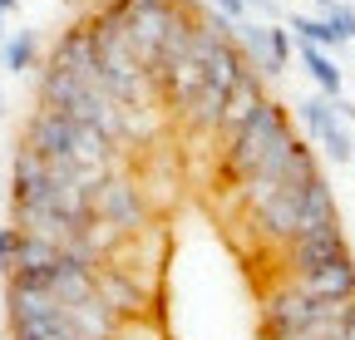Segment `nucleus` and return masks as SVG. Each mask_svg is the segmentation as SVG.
Wrapping results in <instances>:
<instances>
[{
    "label": "nucleus",
    "mask_w": 355,
    "mask_h": 340,
    "mask_svg": "<svg viewBox=\"0 0 355 340\" xmlns=\"http://www.w3.org/2000/svg\"><path fill=\"white\" fill-rule=\"evenodd\" d=\"M301 64H306V74L316 79V89H321L326 99H336V94H340V69H336V60H331L326 50L301 45Z\"/></svg>",
    "instance_id": "f8f14e48"
},
{
    "label": "nucleus",
    "mask_w": 355,
    "mask_h": 340,
    "mask_svg": "<svg viewBox=\"0 0 355 340\" xmlns=\"http://www.w3.org/2000/svg\"><path fill=\"white\" fill-rule=\"evenodd\" d=\"M35 55H40V45H35V35H30V30L6 35V45H0V64H6L10 74H25V69L35 64Z\"/></svg>",
    "instance_id": "ddd939ff"
},
{
    "label": "nucleus",
    "mask_w": 355,
    "mask_h": 340,
    "mask_svg": "<svg viewBox=\"0 0 355 340\" xmlns=\"http://www.w3.org/2000/svg\"><path fill=\"white\" fill-rule=\"evenodd\" d=\"M0 114H6V99H0Z\"/></svg>",
    "instance_id": "a211bd4d"
},
{
    "label": "nucleus",
    "mask_w": 355,
    "mask_h": 340,
    "mask_svg": "<svg viewBox=\"0 0 355 340\" xmlns=\"http://www.w3.org/2000/svg\"><path fill=\"white\" fill-rule=\"evenodd\" d=\"M99 301L114 311V321H144L148 306H153V286L133 271V267L104 262L99 267Z\"/></svg>",
    "instance_id": "423d86ee"
},
{
    "label": "nucleus",
    "mask_w": 355,
    "mask_h": 340,
    "mask_svg": "<svg viewBox=\"0 0 355 340\" xmlns=\"http://www.w3.org/2000/svg\"><path fill=\"white\" fill-rule=\"evenodd\" d=\"M237 45H242V55H247V64L257 74H277L291 60V35L277 30V25H242L237 30Z\"/></svg>",
    "instance_id": "0eeeda50"
},
{
    "label": "nucleus",
    "mask_w": 355,
    "mask_h": 340,
    "mask_svg": "<svg viewBox=\"0 0 355 340\" xmlns=\"http://www.w3.org/2000/svg\"><path fill=\"white\" fill-rule=\"evenodd\" d=\"M261 104H266V94H261V74L247 69V74L232 84V94H227V109H222V123H217V143H227V138L242 129V123H247Z\"/></svg>",
    "instance_id": "9d476101"
},
{
    "label": "nucleus",
    "mask_w": 355,
    "mask_h": 340,
    "mask_svg": "<svg viewBox=\"0 0 355 340\" xmlns=\"http://www.w3.org/2000/svg\"><path fill=\"white\" fill-rule=\"evenodd\" d=\"M50 69H64L74 79H99V60H94V35H89V20H74L60 45L50 50V60H44Z\"/></svg>",
    "instance_id": "6e6552de"
},
{
    "label": "nucleus",
    "mask_w": 355,
    "mask_h": 340,
    "mask_svg": "<svg viewBox=\"0 0 355 340\" xmlns=\"http://www.w3.org/2000/svg\"><path fill=\"white\" fill-rule=\"evenodd\" d=\"M212 6H217L222 20H242L247 25V0H212Z\"/></svg>",
    "instance_id": "dca6fc26"
},
{
    "label": "nucleus",
    "mask_w": 355,
    "mask_h": 340,
    "mask_svg": "<svg viewBox=\"0 0 355 340\" xmlns=\"http://www.w3.org/2000/svg\"><path fill=\"white\" fill-rule=\"evenodd\" d=\"M94 217H99L104 227H114V232H123V237L133 242V237H144V232H148L153 207H148L144 188L133 183V178L114 173V178H104V188H99V197H94Z\"/></svg>",
    "instance_id": "20e7f679"
},
{
    "label": "nucleus",
    "mask_w": 355,
    "mask_h": 340,
    "mask_svg": "<svg viewBox=\"0 0 355 340\" xmlns=\"http://www.w3.org/2000/svg\"><path fill=\"white\" fill-rule=\"evenodd\" d=\"M291 30L301 35V45H316V50H326V45H340L326 15H296V20H291Z\"/></svg>",
    "instance_id": "4468645a"
},
{
    "label": "nucleus",
    "mask_w": 355,
    "mask_h": 340,
    "mask_svg": "<svg viewBox=\"0 0 355 340\" xmlns=\"http://www.w3.org/2000/svg\"><path fill=\"white\" fill-rule=\"evenodd\" d=\"M277 257H282V281H296V276L316 271V267L345 262V257H350V247H345V232H340V222H336V227L301 232L291 247H282V251H277Z\"/></svg>",
    "instance_id": "39448f33"
},
{
    "label": "nucleus",
    "mask_w": 355,
    "mask_h": 340,
    "mask_svg": "<svg viewBox=\"0 0 355 340\" xmlns=\"http://www.w3.org/2000/svg\"><path fill=\"white\" fill-rule=\"evenodd\" d=\"M340 301H316V296H306L296 281H277V286H266L261 296V335L272 340V335H286V330H301L311 321H321L331 316Z\"/></svg>",
    "instance_id": "7ed1b4c3"
},
{
    "label": "nucleus",
    "mask_w": 355,
    "mask_h": 340,
    "mask_svg": "<svg viewBox=\"0 0 355 340\" xmlns=\"http://www.w3.org/2000/svg\"><path fill=\"white\" fill-rule=\"evenodd\" d=\"M296 143V134H291V123H286V114H282V104H272L266 99L242 129L222 143V158H217V178H222V188H237L242 178H252L257 168L266 163V158H277L282 148H291Z\"/></svg>",
    "instance_id": "f03ea898"
},
{
    "label": "nucleus",
    "mask_w": 355,
    "mask_h": 340,
    "mask_svg": "<svg viewBox=\"0 0 355 340\" xmlns=\"http://www.w3.org/2000/svg\"><path fill=\"white\" fill-rule=\"evenodd\" d=\"M296 286L306 296H316V301H355V257L306 271V276H296Z\"/></svg>",
    "instance_id": "9b49d317"
},
{
    "label": "nucleus",
    "mask_w": 355,
    "mask_h": 340,
    "mask_svg": "<svg viewBox=\"0 0 355 340\" xmlns=\"http://www.w3.org/2000/svg\"><path fill=\"white\" fill-rule=\"evenodd\" d=\"M10 10H15V0H0V20H6Z\"/></svg>",
    "instance_id": "f3484780"
},
{
    "label": "nucleus",
    "mask_w": 355,
    "mask_h": 340,
    "mask_svg": "<svg viewBox=\"0 0 355 340\" xmlns=\"http://www.w3.org/2000/svg\"><path fill=\"white\" fill-rule=\"evenodd\" d=\"M326 20H331V30H336L340 45H345V39H355V10H350V6H331Z\"/></svg>",
    "instance_id": "2eb2a0df"
},
{
    "label": "nucleus",
    "mask_w": 355,
    "mask_h": 340,
    "mask_svg": "<svg viewBox=\"0 0 355 340\" xmlns=\"http://www.w3.org/2000/svg\"><path fill=\"white\" fill-rule=\"evenodd\" d=\"M20 148H30L44 163H74V168H94V173H119V153H123L104 134L84 129V123H74L64 114H50V109H40L25 123Z\"/></svg>",
    "instance_id": "f257e3e1"
},
{
    "label": "nucleus",
    "mask_w": 355,
    "mask_h": 340,
    "mask_svg": "<svg viewBox=\"0 0 355 340\" xmlns=\"http://www.w3.org/2000/svg\"><path fill=\"white\" fill-rule=\"evenodd\" d=\"M306 129H311V138H316L336 163H345V158H355V143H350V134H345V123H340V109H336V99H326V94H316V99H306Z\"/></svg>",
    "instance_id": "1a4fd4ad"
}]
</instances>
